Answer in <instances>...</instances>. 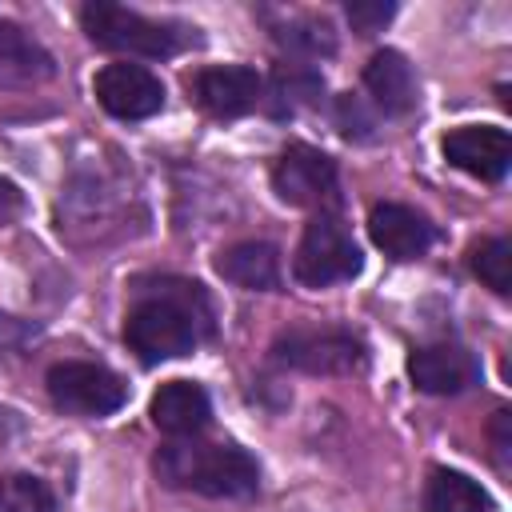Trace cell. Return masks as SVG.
<instances>
[{"mask_svg": "<svg viewBox=\"0 0 512 512\" xmlns=\"http://www.w3.org/2000/svg\"><path fill=\"white\" fill-rule=\"evenodd\" d=\"M368 236H372V244H376L384 256H392V260H416V256H424V252L432 248V240H436L432 224H428L416 208L392 204V200H384V204L372 208V216H368Z\"/></svg>", "mask_w": 512, "mask_h": 512, "instance_id": "12", "label": "cell"}, {"mask_svg": "<svg viewBox=\"0 0 512 512\" xmlns=\"http://www.w3.org/2000/svg\"><path fill=\"white\" fill-rule=\"evenodd\" d=\"M468 264L472 272L496 292V296H508L512 288V244L492 236V240H480L472 252H468Z\"/></svg>", "mask_w": 512, "mask_h": 512, "instance_id": "21", "label": "cell"}, {"mask_svg": "<svg viewBox=\"0 0 512 512\" xmlns=\"http://www.w3.org/2000/svg\"><path fill=\"white\" fill-rule=\"evenodd\" d=\"M424 512H496L488 488L456 468H432L424 484Z\"/></svg>", "mask_w": 512, "mask_h": 512, "instance_id": "17", "label": "cell"}, {"mask_svg": "<svg viewBox=\"0 0 512 512\" xmlns=\"http://www.w3.org/2000/svg\"><path fill=\"white\" fill-rule=\"evenodd\" d=\"M364 92L372 96V104L384 116H408L420 104V84L416 72L408 64L404 52L396 48H380L368 64H364Z\"/></svg>", "mask_w": 512, "mask_h": 512, "instance_id": "13", "label": "cell"}, {"mask_svg": "<svg viewBox=\"0 0 512 512\" xmlns=\"http://www.w3.org/2000/svg\"><path fill=\"white\" fill-rule=\"evenodd\" d=\"M48 396L72 416H112L128 400V384L92 360H60L48 368Z\"/></svg>", "mask_w": 512, "mask_h": 512, "instance_id": "6", "label": "cell"}, {"mask_svg": "<svg viewBox=\"0 0 512 512\" xmlns=\"http://www.w3.org/2000/svg\"><path fill=\"white\" fill-rule=\"evenodd\" d=\"M20 212H24V192L0 176V224H12Z\"/></svg>", "mask_w": 512, "mask_h": 512, "instance_id": "25", "label": "cell"}, {"mask_svg": "<svg viewBox=\"0 0 512 512\" xmlns=\"http://www.w3.org/2000/svg\"><path fill=\"white\" fill-rule=\"evenodd\" d=\"M188 92L208 116L236 120L264 100V80L248 64H216V68H200L188 80Z\"/></svg>", "mask_w": 512, "mask_h": 512, "instance_id": "9", "label": "cell"}, {"mask_svg": "<svg viewBox=\"0 0 512 512\" xmlns=\"http://www.w3.org/2000/svg\"><path fill=\"white\" fill-rule=\"evenodd\" d=\"M360 268H364L360 244L352 240L348 224L336 212H320L304 224V236H300L296 256H292V276L304 288L344 284V280L360 276Z\"/></svg>", "mask_w": 512, "mask_h": 512, "instance_id": "4", "label": "cell"}, {"mask_svg": "<svg viewBox=\"0 0 512 512\" xmlns=\"http://www.w3.org/2000/svg\"><path fill=\"white\" fill-rule=\"evenodd\" d=\"M32 336H36V328H32V324H24V320H16V316H4V312H0V356H4V352L24 348Z\"/></svg>", "mask_w": 512, "mask_h": 512, "instance_id": "23", "label": "cell"}, {"mask_svg": "<svg viewBox=\"0 0 512 512\" xmlns=\"http://www.w3.org/2000/svg\"><path fill=\"white\" fill-rule=\"evenodd\" d=\"M80 24H84L92 44L112 48V52H128V56L160 60V56H172L184 48V28L152 20V16L124 8V4H112V0H88L80 8Z\"/></svg>", "mask_w": 512, "mask_h": 512, "instance_id": "3", "label": "cell"}, {"mask_svg": "<svg viewBox=\"0 0 512 512\" xmlns=\"http://www.w3.org/2000/svg\"><path fill=\"white\" fill-rule=\"evenodd\" d=\"M156 476L168 488L212 496V500H248L260 492V464L236 444L208 440H172L156 452Z\"/></svg>", "mask_w": 512, "mask_h": 512, "instance_id": "2", "label": "cell"}, {"mask_svg": "<svg viewBox=\"0 0 512 512\" xmlns=\"http://www.w3.org/2000/svg\"><path fill=\"white\" fill-rule=\"evenodd\" d=\"M0 512H56V496L40 476L8 472L0 476Z\"/></svg>", "mask_w": 512, "mask_h": 512, "instance_id": "20", "label": "cell"}, {"mask_svg": "<svg viewBox=\"0 0 512 512\" xmlns=\"http://www.w3.org/2000/svg\"><path fill=\"white\" fill-rule=\"evenodd\" d=\"M216 272L248 292H276L280 288V252L268 240H240L216 256Z\"/></svg>", "mask_w": 512, "mask_h": 512, "instance_id": "16", "label": "cell"}, {"mask_svg": "<svg viewBox=\"0 0 512 512\" xmlns=\"http://www.w3.org/2000/svg\"><path fill=\"white\" fill-rule=\"evenodd\" d=\"M508 424H512V416L500 408L496 416H492V456H496V464L508 472V452H512V436H508Z\"/></svg>", "mask_w": 512, "mask_h": 512, "instance_id": "24", "label": "cell"}, {"mask_svg": "<svg viewBox=\"0 0 512 512\" xmlns=\"http://www.w3.org/2000/svg\"><path fill=\"white\" fill-rule=\"evenodd\" d=\"M208 336H212V304L196 280L160 276L136 284V300L124 316V344L144 364L188 356Z\"/></svg>", "mask_w": 512, "mask_h": 512, "instance_id": "1", "label": "cell"}, {"mask_svg": "<svg viewBox=\"0 0 512 512\" xmlns=\"http://www.w3.org/2000/svg\"><path fill=\"white\" fill-rule=\"evenodd\" d=\"M408 376L420 392L432 396H456L480 380V364L460 344H424L408 356Z\"/></svg>", "mask_w": 512, "mask_h": 512, "instance_id": "11", "label": "cell"}, {"mask_svg": "<svg viewBox=\"0 0 512 512\" xmlns=\"http://www.w3.org/2000/svg\"><path fill=\"white\" fill-rule=\"evenodd\" d=\"M272 36H276L280 48H288L292 56H304V60H320V56L336 52V32L320 16H296V20L280 24Z\"/></svg>", "mask_w": 512, "mask_h": 512, "instance_id": "19", "label": "cell"}, {"mask_svg": "<svg viewBox=\"0 0 512 512\" xmlns=\"http://www.w3.org/2000/svg\"><path fill=\"white\" fill-rule=\"evenodd\" d=\"M56 76L52 52L12 20H0V88H36Z\"/></svg>", "mask_w": 512, "mask_h": 512, "instance_id": "14", "label": "cell"}, {"mask_svg": "<svg viewBox=\"0 0 512 512\" xmlns=\"http://www.w3.org/2000/svg\"><path fill=\"white\" fill-rule=\"evenodd\" d=\"M344 16H348V24H352L356 36H376L396 16V4L392 0H348L344 4Z\"/></svg>", "mask_w": 512, "mask_h": 512, "instance_id": "22", "label": "cell"}, {"mask_svg": "<svg viewBox=\"0 0 512 512\" xmlns=\"http://www.w3.org/2000/svg\"><path fill=\"white\" fill-rule=\"evenodd\" d=\"M272 360L308 376H352L364 368L368 352L348 328H288L272 340Z\"/></svg>", "mask_w": 512, "mask_h": 512, "instance_id": "5", "label": "cell"}, {"mask_svg": "<svg viewBox=\"0 0 512 512\" xmlns=\"http://www.w3.org/2000/svg\"><path fill=\"white\" fill-rule=\"evenodd\" d=\"M444 160L476 180H504L508 164H512V136L496 124H464V128H452L444 140Z\"/></svg>", "mask_w": 512, "mask_h": 512, "instance_id": "10", "label": "cell"}, {"mask_svg": "<svg viewBox=\"0 0 512 512\" xmlns=\"http://www.w3.org/2000/svg\"><path fill=\"white\" fill-rule=\"evenodd\" d=\"M92 92L100 100V108L116 120H148L164 108V84L156 72H148L144 64H104L92 80Z\"/></svg>", "mask_w": 512, "mask_h": 512, "instance_id": "8", "label": "cell"}, {"mask_svg": "<svg viewBox=\"0 0 512 512\" xmlns=\"http://www.w3.org/2000/svg\"><path fill=\"white\" fill-rule=\"evenodd\" d=\"M148 416L160 432L168 436H196L208 428V416H212V400L200 384L192 380H168L156 388L152 404H148Z\"/></svg>", "mask_w": 512, "mask_h": 512, "instance_id": "15", "label": "cell"}, {"mask_svg": "<svg viewBox=\"0 0 512 512\" xmlns=\"http://www.w3.org/2000/svg\"><path fill=\"white\" fill-rule=\"evenodd\" d=\"M272 192L292 208H320L336 212L340 204V180L336 164L308 144H288L272 164Z\"/></svg>", "mask_w": 512, "mask_h": 512, "instance_id": "7", "label": "cell"}, {"mask_svg": "<svg viewBox=\"0 0 512 512\" xmlns=\"http://www.w3.org/2000/svg\"><path fill=\"white\" fill-rule=\"evenodd\" d=\"M320 96H324V76L304 68V64H280L276 76H272V88H268V100H272L276 116H292L300 108H316Z\"/></svg>", "mask_w": 512, "mask_h": 512, "instance_id": "18", "label": "cell"}]
</instances>
